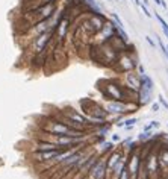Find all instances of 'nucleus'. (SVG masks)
<instances>
[{
  "label": "nucleus",
  "mask_w": 168,
  "mask_h": 179,
  "mask_svg": "<svg viewBox=\"0 0 168 179\" xmlns=\"http://www.w3.org/2000/svg\"><path fill=\"white\" fill-rule=\"evenodd\" d=\"M133 49V47H132ZM126 50V52H121L120 56L115 61V68L120 73H129V71H135L138 67V56H135L133 50Z\"/></svg>",
  "instance_id": "nucleus-1"
},
{
  "label": "nucleus",
  "mask_w": 168,
  "mask_h": 179,
  "mask_svg": "<svg viewBox=\"0 0 168 179\" xmlns=\"http://www.w3.org/2000/svg\"><path fill=\"white\" fill-rule=\"evenodd\" d=\"M124 85L138 91L139 90V74L138 71H129V73H124Z\"/></svg>",
  "instance_id": "nucleus-2"
},
{
  "label": "nucleus",
  "mask_w": 168,
  "mask_h": 179,
  "mask_svg": "<svg viewBox=\"0 0 168 179\" xmlns=\"http://www.w3.org/2000/svg\"><path fill=\"white\" fill-rule=\"evenodd\" d=\"M151 96H153V90L148 88H139L138 90V106H144L151 102Z\"/></svg>",
  "instance_id": "nucleus-3"
},
{
  "label": "nucleus",
  "mask_w": 168,
  "mask_h": 179,
  "mask_svg": "<svg viewBox=\"0 0 168 179\" xmlns=\"http://www.w3.org/2000/svg\"><path fill=\"white\" fill-rule=\"evenodd\" d=\"M98 149H97V153L100 156H108L109 153L115 149V144L114 141H106V143H101V144H97Z\"/></svg>",
  "instance_id": "nucleus-4"
},
{
  "label": "nucleus",
  "mask_w": 168,
  "mask_h": 179,
  "mask_svg": "<svg viewBox=\"0 0 168 179\" xmlns=\"http://www.w3.org/2000/svg\"><path fill=\"white\" fill-rule=\"evenodd\" d=\"M138 117H124V131H132L133 126L138 124Z\"/></svg>",
  "instance_id": "nucleus-5"
},
{
  "label": "nucleus",
  "mask_w": 168,
  "mask_h": 179,
  "mask_svg": "<svg viewBox=\"0 0 168 179\" xmlns=\"http://www.w3.org/2000/svg\"><path fill=\"white\" fill-rule=\"evenodd\" d=\"M154 138V134H153V131H150V132H146V131H143L138 137H136V140L139 143H148V141H151V140Z\"/></svg>",
  "instance_id": "nucleus-6"
},
{
  "label": "nucleus",
  "mask_w": 168,
  "mask_h": 179,
  "mask_svg": "<svg viewBox=\"0 0 168 179\" xmlns=\"http://www.w3.org/2000/svg\"><path fill=\"white\" fill-rule=\"evenodd\" d=\"M154 17H156V20L159 21V24L162 26V31H164V33L167 35V38H168V23L161 17V14H158V12H154Z\"/></svg>",
  "instance_id": "nucleus-7"
},
{
  "label": "nucleus",
  "mask_w": 168,
  "mask_h": 179,
  "mask_svg": "<svg viewBox=\"0 0 168 179\" xmlns=\"http://www.w3.org/2000/svg\"><path fill=\"white\" fill-rule=\"evenodd\" d=\"M159 126H161V122H158V120H153V122L147 123V124L143 127V131H146V132H150V131H153V129H158Z\"/></svg>",
  "instance_id": "nucleus-8"
},
{
  "label": "nucleus",
  "mask_w": 168,
  "mask_h": 179,
  "mask_svg": "<svg viewBox=\"0 0 168 179\" xmlns=\"http://www.w3.org/2000/svg\"><path fill=\"white\" fill-rule=\"evenodd\" d=\"M111 17H112V20L115 21V23H117L118 24V26H121V28H124V24H123V21H121V18L117 15V14H115V12H112V14H111Z\"/></svg>",
  "instance_id": "nucleus-9"
},
{
  "label": "nucleus",
  "mask_w": 168,
  "mask_h": 179,
  "mask_svg": "<svg viewBox=\"0 0 168 179\" xmlns=\"http://www.w3.org/2000/svg\"><path fill=\"white\" fill-rule=\"evenodd\" d=\"M158 102L161 103V106H162L164 109H168V102L165 100V97H164V96H159V97H158Z\"/></svg>",
  "instance_id": "nucleus-10"
},
{
  "label": "nucleus",
  "mask_w": 168,
  "mask_h": 179,
  "mask_svg": "<svg viewBox=\"0 0 168 179\" xmlns=\"http://www.w3.org/2000/svg\"><path fill=\"white\" fill-rule=\"evenodd\" d=\"M141 9H143V12H144V15H147L148 18L151 17V12L148 11V8H147V6H146L144 3H141Z\"/></svg>",
  "instance_id": "nucleus-11"
},
{
  "label": "nucleus",
  "mask_w": 168,
  "mask_h": 179,
  "mask_svg": "<svg viewBox=\"0 0 168 179\" xmlns=\"http://www.w3.org/2000/svg\"><path fill=\"white\" fill-rule=\"evenodd\" d=\"M161 109H162V106H161L159 102H156V103H153V105H151V111H153V112H159Z\"/></svg>",
  "instance_id": "nucleus-12"
},
{
  "label": "nucleus",
  "mask_w": 168,
  "mask_h": 179,
  "mask_svg": "<svg viewBox=\"0 0 168 179\" xmlns=\"http://www.w3.org/2000/svg\"><path fill=\"white\" fill-rule=\"evenodd\" d=\"M154 3H156L158 6H162L165 11H167V8H168V6H167V3H165V0H154Z\"/></svg>",
  "instance_id": "nucleus-13"
},
{
  "label": "nucleus",
  "mask_w": 168,
  "mask_h": 179,
  "mask_svg": "<svg viewBox=\"0 0 168 179\" xmlns=\"http://www.w3.org/2000/svg\"><path fill=\"white\" fill-rule=\"evenodd\" d=\"M146 41H147V43H148V44H150V46L153 47V49H156V46H158V44H156V43H154V41L151 40V38H150V36H146Z\"/></svg>",
  "instance_id": "nucleus-14"
},
{
  "label": "nucleus",
  "mask_w": 168,
  "mask_h": 179,
  "mask_svg": "<svg viewBox=\"0 0 168 179\" xmlns=\"http://www.w3.org/2000/svg\"><path fill=\"white\" fill-rule=\"evenodd\" d=\"M136 71H138V74H144V73H146L144 67L141 65V64H138V67H136Z\"/></svg>",
  "instance_id": "nucleus-15"
},
{
  "label": "nucleus",
  "mask_w": 168,
  "mask_h": 179,
  "mask_svg": "<svg viewBox=\"0 0 168 179\" xmlns=\"http://www.w3.org/2000/svg\"><path fill=\"white\" fill-rule=\"evenodd\" d=\"M112 141H121V137L118 134H114L112 135Z\"/></svg>",
  "instance_id": "nucleus-16"
},
{
  "label": "nucleus",
  "mask_w": 168,
  "mask_h": 179,
  "mask_svg": "<svg viewBox=\"0 0 168 179\" xmlns=\"http://www.w3.org/2000/svg\"><path fill=\"white\" fill-rule=\"evenodd\" d=\"M115 126H118V127H124V120H118L117 123H115Z\"/></svg>",
  "instance_id": "nucleus-17"
},
{
  "label": "nucleus",
  "mask_w": 168,
  "mask_h": 179,
  "mask_svg": "<svg viewBox=\"0 0 168 179\" xmlns=\"http://www.w3.org/2000/svg\"><path fill=\"white\" fill-rule=\"evenodd\" d=\"M133 2H135V3L138 5V6H141V0H133Z\"/></svg>",
  "instance_id": "nucleus-18"
},
{
  "label": "nucleus",
  "mask_w": 168,
  "mask_h": 179,
  "mask_svg": "<svg viewBox=\"0 0 168 179\" xmlns=\"http://www.w3.org/2000/svg\"><path fill=\"white\" fill-rule=\"evenodd\" d=\"M144 5H146V6L148 5V0H144Z\"/></svg>",
  "instance_id": "nucleus-19"
},
{
  "label": "nucleus",
  "mask_w": 168,
  "mask_h": 179,
  "mask_svg": "<svg viewBox=\"0 0 168 179\" xmlns=\"http://www.w3.org/2000/svg\"><path fill=\"white\" fill-rule=\"evenodd\" d=\"M82 179H89V178H88V176H83V178H82Z\"/></svg>",
  "instance_id": "nucleus-20"
},
{
  "label": "nucleus",
  "mask_w": 168,
  "mask_h": 179,
  "mask_svg": "<svg viewBox=\"0 0 168 179\" xmlns=\"http://www.w3.org/2000/svg\"><path fill=\"white\" fill-rule=\"evenodd\" d=\"M114 2H117V0H114Z\"/></svg>",
  "instance_id": "nucleus-21"
},
{
  "label": "nucleus",
  "mask_w": 168,
  "mask_h": 179,
  "mask_svg": "<svg viewBox=\"0 0 168 179\" xmlns=\"http://www.w3.org/2000/svg\"><path fill=\"white\" fill-rule=\"evenodd\" d=\"M167 17H168V14H167Z\"/></svg>",
  "instance_id": "nucleus-22"
},
{
  "label": "nucleus",
  "mask_w": 168,
  "mask_h": 179,
  "mask_svg": "<svg viewBox=\"0 0 168 179\" xmlns=\"http://www.w3.org/2000/svg\"><path fill=\"white\" fill-rule=\"evenodd\" d=\"M167 73H168V70H167Z\"/></svg>",
  "instance_id": "nucleus-23"
}]
</instances>
